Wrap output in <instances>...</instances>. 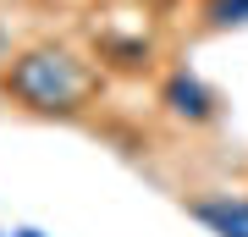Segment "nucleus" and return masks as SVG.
Masks as SVG:
<instances>
[{
  "mask_svg": "<svg viewBox=\"0 0 248 237\" xmlns=\"http://www.w3.org/2000/svg\"><path fill=\"white\" fill-rule=\"evenodd\" d=\"M182 210L210 237H248V188H204Z\"/></svg>",
  "mask_w": 248,
  "mask_h": 237,
  "instance_id": "nucleus-3",
  "label": "nucleus"
},
{
  "mask_svg": "<svg viewBox=\"0 0 248 237\" xmlns=\"http://www.w3.org/2000/svg\"><path fill=\"white\" fill-rule=\"evenodd\" d=\"M94 61L99 66H116V72H149L155 66V39L143 33H99L94 39Z\"/></svg>",
  "mask_w": 248,
  "mask_h": 237,
  "instance_id": "nucleus-4",
  "label": "nucleus"
},
{
  "mask_svg": "<svg viewBox=\"0 0 248 237\" xmlns=\"http://www.w3.org/2000/svg\"><path fill=\"white\" fill-rule=\"evenodd\" d=\"M105 94V66L66 39H33L0 61V99L28 122H83Z\"/></svg>",
  "mask_w": 248,
  "mask_h": 237,
  "instance_id": "nucleus-1",
  "label": "nucleus"
},
{
  "mask_svg": "<svg viewBox=\"0 0 248 237\" xmlns=\"http://www.w3.org/2000/svg\"><path fill=\"white\" fill-rule=\"evenodd\" d=\"M6 55H11V44H6V28H0V61H6Z\"/></svg>",
  "mask_w": 248,
  "mask_h": 237,
  "instance_id": "nucleus-7",
  "label": "nucleus"
},
{
  "mask_svg": "<svg viewBox=\"0 0 248 237\" xmlns=\"http://www.w3.org/2000/svg\"><path fill=\"white\" fill-rule=\"evenodd\" d=\"M11 237H45L39 226H11Z\"/></svg>",
  "mask_w": 248,
  "mask_h": 237,
  "instance_id": "nucleus-6",
  "label": "nucleus"
},
{
  "mask_svg": "<svg viewBox=\"0 0 248 237\" xmlns=\"http://www.w3.org/2000/svg\"><path fill=\"white\" fill-rule=\"evenodd\" d=\"M155 105H160V116H166L171 127H187V132L215 127L226 116V99L215 94L193 66H166V78L155 88Z\"/></svg>",
  "mask_w": 248,
  "mask_h": 237,
  "instance_id": "nucleus-2",
  "label": "nucleus"
},
{
  "mask_svg": "<svg viewBox=\"0 0 248 237\" xmlns=\"http://www.w3.org/2000/svg\"><path fill=\"white\" fill-rule=\"evenodd\" d=\"M199 28L204 33H237V28H248V0H199Z\"/></svg>",
  "mask_w": 248,
  "mask_h": 237,
  "instance_id": "nucleus-5",
  "label": "nucleus"
},
{
  "mask_svg": "<svg viewBox=\"0 0 248 237\" xmlns=\"http://www.w3.org/2000/svg\"><path fill=\"white\" fill-rule=\"evenodd\" d=\"M0 237H11V232H0Z\"/></svg>",
  "mask_w": 248,
  "mask_h": 237,
  "instance_id": "nucleus-8",
  "label": "nucleus"
}]
</instances>
